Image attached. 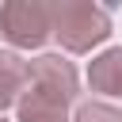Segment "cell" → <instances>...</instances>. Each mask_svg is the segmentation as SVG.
<instances>
[{"label":"cell","mask_w":122,"mask_h":122,"mask_svg":"<svg viewBox=\"0 0 122 122\" xmlns=\"http://www.w3.org/2000/svg\"><path fill=\"white\" fill-rule=\"evenodd\" d=\"M80 95L76 69L61 53H42L27 61V80L15 99L19 122H69V103Z\"/></svg>","instance_id":"1"},{"label":"cell","mask_w":122,"mask_h":122,"mask_svg":"<svg viewBox=\"0 0 122 122\" xmlns=\"http://www.w3.org/2000/svg\"><path fill=\"white\" fill-rule=\"evenodd\" d=\"M50 34L69 53H88L111 38V15L92 0H61L50 4Z\"/></svg>","instance_id":"2"},{"label":"cell","mask_w":122,"mask_h":122,"mask_svg":"<svg viewBox=\"0 0 122 122\" xmlns=\"http://www.w3.org/2000/svg\"><path fill=\"white\" fill-rule=\"evenodd\" d=\"M0 34L15 50H38L50 38V4L42 0H8L0 4Z\"/></svg>","instance_id":"3"},{"label":"cell","mask_w":122,"mask_h":122,"mask_svg":"<svg viewBox=\"0 0 122 122\" xmlns=\"http://www.w3.org/2000/svg\"><path fill=\"white\" fill-rule=\"evenodd\" d=\"M88 84L92 92L103 95H122V50H103L92 65H88Z\"/></svg>","instance_id":"4"},{"label":"cell","mask_w":122,"mask_h":122,"mask_svg":"<svg viewBox=\"0 0 122 122\" xmlns=\"http://www.w3.org/2000/svg\"><path fill=\"white\" fill-rule=\"evenodd\" d=\"M23 80H27V61L11 50H0V114H4V107H11L19 99Z\"/></svg>","instance_id":"5"},{"label":"cell","mask_w":122,"mask_h":122,"mask_svg":"<svg viewBox=\"0 0 122 122\" xmlns=\"http://www.w3.org/2000/svg\"><path fill=\"white\" fill-rule=\"evenodd\" d=\"M72 122H122V111L111 107V103H80L76 107V118Z\"/></svg>","instance_id":"6"},{"label":"cell","mask_w":122,"mask_h":122,"mask_svg":"<svg viewBox=\"0 0 122 122\" xmlns=\"http://www.w3.org/2000/svg\"><path fill=\"white\" fill-rule=\"evenodd\" d=\"M0 122H4V114H0Z\"/></svg>","instance_id":"7"}]
</instances>
